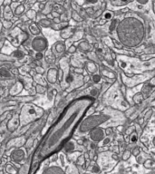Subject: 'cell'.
I'll use <instances>...</instances> for the list:
<instances>
[{
    "mask_svg": "<svg viewBox=\"0 0 155 174\" xmlns=\"http://www.w3.org/2000/svg\"><path fill=\"white\" fill-rule=\"evenodd\" d=\"M99 76H94V81H95V82H98L99 81Z\"/></svg>",
    "mask_w": 155,
    "mask_h": 174,
    "instance_id": "obj_3",
    "label": "cell"
},
{
    "mask_svg": "<svg viewBox=\"0 0 155 174\" xmlns=\"http://www.w3.org/2000/svg\"><path fill=\"white\" fill-rule=\"evenodd\" d=\"M91 104L92 100L84 97L75 100L67 106L46 132L44 140L36 151L34 160L40 162L45 157L50 156L52 153L62 148L66 140L72 136Z\"/></svg>",
    "mask_w": 155,
    "mask_h": 174,
    "instance_id": "obj_1",
    "label": "cell"
},
{
    "mask_svg": "<svg viewBox=\"0 0 155 174\" xmlns=\"http://www.w3.org/2000/svg\"><path fill=\"white\" fill-rule=\"evenodd\" d=\"M8 72H6L5 70H1V75H5V76H8L9 75V73H6Z\"/></svg>",
    "mask_w": 155,
    "mask_h": 174,
    "instance_id": "obj_2",
    "label": "cell"
}]
</instances>
